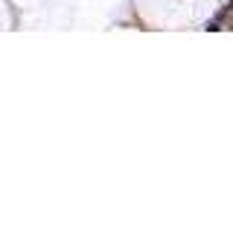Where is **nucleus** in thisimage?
<instances>
[{"mask_svg":"<svg viewBox=\"0 0 233 251\" xmlns=\"http://www.w3.org/2000/svg\"><path fill=\"white\" fill-rule=\"evenodd\" d=\"M222 23H225V15H216V18H210V20H207V29H210V32H216V29H222Z\"/></svg>","mask_w":233,"mask_h":251,"instance_id":"f257e3e1","label":"nucleus"}]
</instances>
